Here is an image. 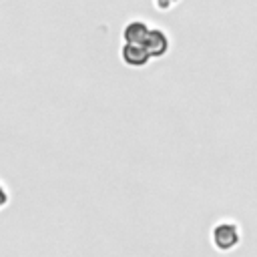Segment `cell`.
Listing matches in <instances>:
<instances>
[{"mask_svg":"<svg viewBox=\"0 0 257 257\" xmlns=\"http://www.w3.org/2000/svg\"><path fill=\"white\" fill-rule=\"evenodd\" d=\"M241 237H243L241 227H239V223L233 221V219H221V221H217V223L213 225V229H211L213 247H215L217 251H223V253H227V251L239 247Z\"/></svg>","mask_w":257,"mask_h":257,"instance_id":"obj_1","label":"cell"},{"mask_svg":"<svg viewBox=\"0 0 257 257\" xmlns=\"http://www.w3.org/2000/svg\"><path fill=\"white\" fill-rule=\"evenodd\" d=\"M149 24L145 20H131L124 24L122 28V42H137V44H143L145 36L149 34Z\"/></svg>","mask_w":257,"mask_h":257,"instance_id":"obj_4","label":"cell"},{"mask_svg":"<svg viewBox=\"0 0 257 257\" xmlns=\"http://www.w3.org/2000/svg\"><path fill=\"white\" fill-rule=\"evenodd\" d=\"M143 46L149 50V54L153 58H163L169 52V48H171V38H169V34L163 28L151 26L149 28V34L143 40Z\"/></svg>","mask_w":257,"mask_h":257,"instance_id":"obj_2","label":"cell"},{"mask_svg":"<svg viewBox=\"0 0 257 257\" xmlns=\"http://www.w3.org/2000/svg\"><path fill=\"white\" fill-rule=\"evenodd\" d=\"M153 56L149 54V50L143 46V44H137V42H122L120 46V60L131 66V68H143L149 64Z\"/></svg>","mask_w":257,"mask_h":257,"instance_id":"obj_3","label":"cell"},{"mask_svg":"<svg viewBox=\"0 0 257 257\" xmlns=\"http://www.w3.org/2000/svg\"><path fill=\"white\" fill-rule=\"evenodd\" d=\"M8 201H10V193H8V189H6V185L0 181V211L8 205Z\"/></svg>","mask_w":257,"mask_h":257,"instance_id":"obj_6","label":"cell"},{"mask_svg":"<svg viewBox=\"0 0 257 257\" xmlns=\"http://www.w3.org/2000/svg\"><path fill=\"white\" fill-rule=\"evenodd\" d=\"M179 2H181V0H153L155 8L161 10V12H169V10H173Z\"/></svg>","mask_w":257,"mask_h":257,"instance_id":"obj_5","label":"cell"}]
</instances>
